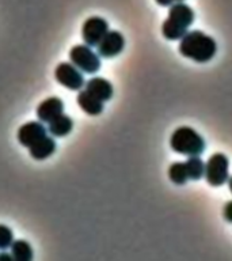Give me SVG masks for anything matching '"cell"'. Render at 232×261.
Masks as SVG:
<instances>
[{
  "label": "cell",
  "instance_id": "6da1fadb",
  "mask_svg": "<svg viewBox=\"0 0 232 261\" xmlns=\"http://www.w3.org/2000/svg\"><path fill=\"white\" fill-rule=\"evenodd\" d=\"M179 52L183 57L190 59L195 63H208L215 57L217 52V44L211 36L204 32L193 30L187 32L181 38Z\"/></svg>",
  "mask_w": 232,
  "mask_h": 261
},
{
  "label": "cell",
  "instance_id": "7a4b0ae2",
  "mask_svg": "<svg viewBox=\"0 0 232 261\" xmlns=\"http://www.w3.org/2000/svg\"><path fill=\"white\" fill-rule=\"evenodd\" d=\"M194 22V11L183 2H175L168 10V16L162 24L164 38L171 41L181 40Z\"/></svg>",
  "mask_w": 232,
  "mask_h": 261
},
{
  "label": "cell",
  "instance_id": "3957f363",
  "mask_svg": "<svg viewBox=\"0 0 232 261\" xmlns=\"http://www.w3.org/2000/svg\"><path fill=\"white\" fill-rule=\"evenodd\" d=\"M170 146L178 154L194 156L204 152L205 140L197 130L190 126H179L171 135Z\"/></svg>",
  "mask_w": 232,
  "mask_h": 261
},
{
  "label": "cell",
  "instance_id": "277c9868",
  "mask_svg": "<svg viewBox=\"0 0 232 261\" xmlns=\"http://www.w3.org/2000/svg\"><path fill=\"white\" fill-rule=\"evenodd\" d=\"M207 182L212 187H221L229 178V159L227 155L216 152L205 163V174Z\"/></svg>",
  "mask_w": 232,
  "mask_h": 261
},
{
  "label": "cell",
  "instance_id": "5b68a950",
  "mask_svg": "<svg viewBox=\"0 0 232 261\" xmlns=\"http://www.w3.org/2000/svg\"><path fill=\"white\" fill-rule=\"evenodd\" d=\"M69 59L73 65L85 73H97L101 69V56L89 45H75L69 50Z\"/></svg>",
  "mask_w": 232,
  "mask_h": 261
},
{
  "label": "cell",
  "instance_id": "8992f818",
  "mask_svg": "<svg viewBox=\"0 0 232 261\" xmlns=\"http://www.w3.org/2000/svg\"><path fill=\"white\" fill-rule=\"evenodd\" d=\"M107 32H109V23L101 16H90L81 26L83 41L85 45H89L91 48L98 46V44L101 42Z\"/></svg>",
  "mask_w": 232,
  "mask_h": 261
},
{
  "label": "cell",
  "instance_id": "52a82bcc",
  "mask_svg": "<svg viewBox=\"0 0 232 261\" xmlns=\"http://www.w3.org/2000/svg\"><path fill=\"white\" fill-rule=\"evenodd\" d=\"M54 77L61 86L73 91H77L84 86V77L80 69L72 63H60L54 69Z\"/></svg>",
  "mask_w": 232,
  "mask_h": 261
},
{
  "label": "cell",
  "instance_id": "ba28073f",
  "mask_svg": "<svg viewBox=\"0 0 232 261\" xmlns=\"http://www.w3.org/2000/svg\"><path fill=\"white\" fill-rule=\"evenodd\" d=\"M98 55L105 59H111L124 50L125 48V38L121 33L117 30L106 33V36L102 38V41L98 44Z\"/></svg>",
  "mask_w": 232,
  "mask_h": 261
},
{
  "label": "cell",
  "instance_id": "9c48e42d",
  "mask_svg": "<svg viewBox=\"0 0 232 261\" xmlns=\"http://www.w3.org/2000/svg\"><path fill=\"white\" fill-rule=\"evenodd\" d=\"M45 136H48V129L41 121L26 122L18 129V142L27 148Z\"/></svg>",
  "mask_w": 232,
  "mask_h": 261
},
{
  "label": "cell",
  "instance_id": "30bf717a",
  "mask_svg": "<svg viewBox=\"0 0 232 261\" xmlns=\"http://www.w3.org/2000/svg\"><path fill=\"white\" fill-rule=\"evenodd\" d=\"M63 113H64V102L57 97L46 98L37 108V117L41 122L53 121Z\"/></svg>",
  "mask_w": 232,
  "mask_h": 261
},
{
  "label": "cell",
  "instance_id": "8fae6325",
  "mask_svg": "<svg viewBox=\"0 0 232 261\" xmlns=\"http://www.w3.org/2000/svg\"><path fill=\"white\" fill-rule=\"evenodd\" d=\"M85 90L91 93L94 97H97L101 101H109L110 98L113 97L114 89L113 85L110 83L105 77H91L87 83H85Z\"/></svg>",
  "mask_w": 232,
  "mask_h": 261
},
{
  "label": "cell",
  "instance_id": "7c38bea8",
  "mask_svg": "<svg viewBox=\"0 0 232 261\" xmlns=\"http://www.w3.org/2000/svg\"><path fill=\"white\" fill-rule=\"evenodd\" d=\"M76 101L77 105L80 106V109L90 116H98L103 112V101L94 97L87 90H83L77 94Z\"/></svg>",
  "mask_w": 232,
  "mask_h": 261
},
{
  "label": "cell",
  "instance_id": "4fadbf2b",
  "mask_svg": "<svg viewBox=\"0 0 232 261\" xmlns=\"http://www.w3.org/2000/svg\"><path fill=\"white\" fill-rule=\"evenodd\" d=\"M54 151H56V142L50 136H45L37 143H34L32 147H28V154L37 161H44V159L49 158Z\"/></svg>",
  "mask_w": 232,
  "mask_h": 261
},
{
  "label": "cell",
  "instance_id": "5bb4252c",
  "mask_svg": "<svg viewBox=\"0 0 232 261\" xmlns=\"http://www.w3.org/2000/svg\"><path fill=\"white\" fill-rule=\"evenodd\" d=\"M73 128L72 118L67 116V114H60L59 117H56L53 121L49 122L48 132L54 138H64L67 135L71 134V130Z\"/></svg>",
  "mask_w": 232,
  "mask_h": 261
},
{
  "label": "cell",
  "instance_id": "9a60e30c",
  "mask_svg": "<svg viewBox=\"0 0 232 261\" xmlns=\"http://www.w3.org/2000/svg\"><path fill=\"white\" fill-rule=\"evenodd\" d=\"M11 254L16 261L33 260V248L27 241L16 240L11 245Z\"/></svg>",
  "mask_w": 232,
  "mask_h": 261
},
{
  "label": "cell",
  "instance_id": "2e32d148",
  "mask_svg": "<svg viewBox=\"0 0 232 261\" xmlns=\"http://www.w3.org/2000/svg\"><path fill=\"white\" fill-rule=\"evenodd\" d=\"M187 167V174H189V179L193 181H198L204 177L205 174V163L199 155H194V156H189L186 162Z\"/></svg>",
  "mask_w": 232,
  "mask_h": 261
},
{
  "label": "cell",
  "instance_id": "e0dca14e",
  "mask_svg": "<svg viewBox=\"0 0 232 261\" xmlns=\"http://www.w3.org/2000/svg\"><path fill=\"white\" fill-rule=\"evenodd\" d=\"M168 177L177 185H183L187 182L189 174H187V167L185 162H174L168 167Z\"/></svg>",
  "mask_w": 232,
  "mask_h": 261
},
{
  "label": "cell",
  "instance_id": "ac0fdd59",
  "mask_svg": "<svg viewBox=\"0 0 232 261\" xmlns=\"http://www.w3.org/2000/svg\"><path fill=\"white\" fill-rule=\"evenodd\" d=\"M12 242H14V234H12L11 228L7 227L6 224H0V249L11 248Z\"/></svg>",
  "mask_w": 232,
  "mask_h": 261
},
{
  "label": "cell",
  "instance_id": "d6986e66",
  "mask_svg": "<svg viewBox=\"0 0 232 261\" xmlns=\"http://www.w3.org/2000/svg\"><path fill=\"white\" fill-rule=\"evenodd\" d=\"M223 216L224 219L232 223V200H229L228 203H225L224 205V210H223Z\"/></svg>",
  "mask_w": 232,
  "mask_h": 261
},
{
  "label": "cell",
  "instance_id": "ffe728a7",
  "mask_svg": "<svg viewBox=\"0 0 232 261\" xmlns=\"http://www.w3.org/2000/svg\"><path fill=\"white\" fill-rule=\"evenodd\" d=\"M156 3L162 7H167V6H171V4L175 3V0H156Z\"/></svg>",
  "mask_w": 232,
  "mask_h": 261
},
{
  "label": "cell",
  "instance_id": "44dd1931",
  "mask_svg": "<svg viewBox=\"0 0 232 261\" xmlns=\"http://www.w3.org/2000/svg\"><path fill=\"white\" fill-rule=\"evenodd\" d=\"M2 260L11 261L14 260V257H12V254H10V253H0V261Z\"/></svg>",
  "mask_w": 232,
  "mask_h": 261
},
{
  "label": "cell",
  "instance_id": "7402d4cb",
  "mask_svg": "<svg viewBox=\"0 0 232 261\" xmlns=\"http://www.w3.org/2000/svg\"><path fill=\"white\" fill-rule=\"evenodd\" d=\"M228 188H229V191H231V193H232V177H229V178H228Z\"/></svg>",
  "mask_w": 232,
  "mask_h": 261
},
{
  "label": "cell",
  "instance_id": "603a6c76",
  "mask_svg": "<svg viewBox=\"0 0 232 261\" xmlns=\"http://www.w3.org/2000/svg\"><path fill=\"white\" fill-rule=\"evenodd\" d=\"M175 2H183V0H175Z\"/></svg>",
  "mask_w": 232,
  "mask_h": 261
}]
</instances>
